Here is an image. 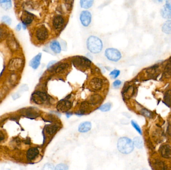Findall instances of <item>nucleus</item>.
<instances>
[{
    "label": "nucleus",
    "instance_id": "9d476101",
    "mask_svg": "<svg viewBox=\"0 0 171 170\" xmlns=\"http://www.w3.org/2000/svg\"><path fill=\"white\" fill-rule=\"evenodd\" d=\"M53 26L56 30H61L64 27L65 24L64 18L61 15H57L54 16L53 19Z\"/></svg>",
    "mask_w": 171,
    "mask_h": 170
},
{
    "label": "nucleus",
    "instance_id": "f8f14e48",
    "mask_svg": "<svg viewBox=\"0 0 171 170\" xmlns=\"http://www.w3.org/2000/svg\"><path fill=\"white\" fill-rule=\"evenodd\" d=\"M34 19L33 14L28 12L24 13L22 16H21V20L22 21L23 27L25 30L27 25L31 24Z\"/></svg>",
    "mask_w": 171,
    "mask_h": 170
},
{
    "label": "nucleus",
    "instance_id": "f704fd0d",
    "mask_svg": "<svg viewBox=\"0 0 171 170\" xmlns=\"http://www.w3.org/2000/svg\"><path fill=\"white\" fill-rule=\"evenodd\" d=\"M120 74V71L119 70H114L113 71H112L110 73V76L112 79H115L119 76Z\"/></svg>",
    "mask_w": 171,
    "mask_h": 170
},
{
    "label": "nucleus",
    "instance_id": "79ce46f5",
    "mask_svg": "<svg viewBox=\"0 0 171 170\" xmlns=\"http://www.w3.org/2000/svg\"><path fill=\"white\" fill-rule=\"evenodd\" d=\"M5 139V135L3 132L0 131V142L3 141Z\"/></svg>",
    "mask_w": 171,
    "mask_h": 170
},
{
    "label": "nucleus",
    "instance_id": "2f4dec72",
    "mask_svg": "<svg viewBox=\"0 0 171 170\" xmlns=\"http://www.w3.org/2000/svg\"><path fill=\"white\" fill-rule=\"evenodd\" d=\"M131 124L132 125L133 127L138 132L140 135L143 134V132H142V130L141 128L140 127V126L134 120H132L131 121Z\"/></svg>",
    "mask_w": 171,
    "mask_h": 170
},
{
    "label": "nucleus",
    "instance_id": "c756f323",
    "mask_svg": "<svg viewBox=\"0 0 171 170\" xmlns=\"http://www.w3.org/2000/svg\"><path fill=\"white\" fill-rule=\"evenodd\" d=\"M8 44L9 45V46H11L12 49H17V46H18V43H17L16 41L15 40V39L14 37H10L8 40Z\"/></svg>",
    "mask_w": 171,
    "mask_h": 170
},
{
    "label": "nucleus",
    "instance_id": "bb28decb",
    "mask_svg": "<svg viewBox=\"0 0 171 170\" xmlns=\"http://www.w3.org/2000/svg\"><path fill=\"white\" fill-rule=\"evenodd\" d=\"M133 143H134V146L138 149H142L143 148V146H144L143 140L141 139V138L139 137H136L134 138V140H133Z\"/></svg>",
    "mask_w": 171,
    "mask_h": 170
},
{
    "label": "nucleus",
    "instance_id": "a19ab883",
    "mask_svg": "<svg viewBox=\"0 0 171 170\" xmlns=\"http://www.w3.org/2000/svg\"><path fill=\"white\" fill-rule=\"evenodd\" d=\"M122 84V82H121L120 80H117L115 81L113 83V86L114 87H119Z\"/></svg>",
    "mask_w": 171,
    "mask_h": 170
},
{
    "label": "nucleus",
    "instance_id": "c85d7f7f",
    "mask_svg": "<svg viewBox=\"0 0 171 170\" xmlns=\"http://www.w3.org/2000/svg\"><path fill=\"white\" fill-rule=\"evenodd\" d=\"M164 101L163 103L166 105L170 107L171 106V92L168 91L165 93L164 97Z\"/></svg>",
    "mask_w": 171,
    "mask_h": 170
},
{
    "label": "nucleus",
    "instance_id": "c03bdc74",
    "mask_svg": "<svg viewBox=\"0 0 171 170\" xmlns=\"http://www.w3.org/2000/svg\"><path fill=\"white\" fill-rule=\"evenodd\" d=\"M56 63V61H52L49 63V64H48V66H47V67H48V68H50L51 67H52L53 65H54V64H55Z\"/></svg>",
    "mask_w": 171,
    "mask_h": 170
},
{
    "label": "nucleus",
    "instance_id": "6e6552de",
    "mask_svg": "<svg viewBox=\"0 0 171 170\" xmlns=\"http://www.w3.org/2000/svg\"><path fill=\"white\" fill-rule=\"evenodd\" d=\"M160 155L163 158L171 159V146L169 144L161 145L159 148Z\"/></svg>",
    "mask_w": 171,
    "mask_h": 170
},
{
    "label": "nucleus",
    "instance_id": "49530a36",
    "mask_svg": "<svg viewBox=\"0 0 171 170\" xmlns=\"http://www.w3.org/2000/svg\"><path fill=\"white\" fill-rule=\"evenodd\" d=\"M152 1L156 4H160V3H162L164 0H152Z\"/></svg>",
    "mask_w": 171,
    "mask_h": 170
},
{
    "label": "nucleus",
    "instance_id": "f03ea898",
    "mask_svg": "<svg viewBox=\"0 0 171 170\" xmlns=\"http://www.w3.org/2000/svg\"><path fill=\"white\" fill-rule=\"evenodd\" d=\"M87 46L88 50L92 53H100L103 49V43L99 37L90 36L87 40Z\"/></svg>",
    "mask_w": 171,
    "mask_h": 170
},
{
    "label": "nucleus",
    "instance_id": "39448f33",
    "mask_svg": "<svg viewBox=\"0 0 171 170\" xmlns=\"http://www.w3.org/2000/svg\"><path fill=\"white\" fill-rule=\"evenodd\" d=\"M35 36L39 41L44 42L49 37V31L45 25H41L37 28L35 33Z\"/></svg>",
    "mask_w": 171,
    "mask_h": 170
},
{
    "label": "nucleus",
    "instance_id": "cd10ccee",
    "mask_svg": "<svg viewBox=\"0 0 171 170\" xmlns=\"http://www.w3.org/2000/svg\"><path fill=\"white\" fill-rule=\"evenodd\" d=\"M90 104L88 102H84L82 103L80 107L81 114H84L89 111Z\"/></svg>",
    "mask_w": 171,
    "mask_h": 170
},
{
    "label": "nucleus",
    "instance_id": "72a5a7b5",
    "mask_svg": "<svg viewBox=\"0 0 171 170\" xmlns=\"http://www.w3.org/2000/svg\"><path fill=\"white\" fill-rule=\"evenodd\" d=\"M2 21L5 24L8 25H10L12 23V19L9 16H5L2 17Z\"/></svg>",
    "mask_w": 171,
    "mask_h": 170
},
{
    "label": "nucleus",
    "instance_id": "58836bf2",
    "mask_svg": "<svg viewBox=\"0 0 171 170\" xmlns=\"http://www.w3.org/2000/svg\"><path fill=\"white\" fill-rule=\"evenodd\" d=\"M54 169H55L54 167V165L50 164V163H47L46 164H45L43 167V170H54Z\"/></svg>",
    "mask_w": 171,
    "mask_h": 170
},
{
    "label": "nucleus",
    "instance_id": "c9c22d12",
    "mask_svg": "<svg viewBox=\"0 0 171 170\" xmlns=\"http://www.w3.org/2000/svg\"><path fill=\"white\" fill-rule=\"evenodd\" d=\"M133 92H134V88H133V87L131 86V87H129L127 88L126 91H125V96L127 98L130 97L133 94Z\"/></svg>",
    "mask_w": 171,
    "mask_h": 170
},
{
    "label": "nucleus",
    "instance_id": "412c9836",
    "mask_svg": "<svg viewBox=\"0 0 171 170\" xmlns=\"http://www.w3.org/2000/svg\"><path fill=\"white\" fill-rule=\"evenodd\" d=\"M154 167H155L156 169H161V170H165L167 169L166 165L164 162L159 159H155L153 162Z\"/></svg>",
    "mask_w": 171,
    "mask_h": 170
},
{
    "label": "nucleus",
    "instance_id": "dca6fc26",
    "mask_svg": "<svg viewBox=\"0 0 171 170\" xmlns=\"http://www.w3.org/2000/svg\"><path fill=\"white\" fill-rule=\"evenodd\" d=\"M39 151L38 149L37 148H31L27 151V159L29 161H32L34 160L36 157L39 155Z\"/></svg>",
    "mask_w": 171,
    "mask_h": 170
},
{
    "label": "nucleus",
    "instance_id": "423d86ee",
    "mask_svg": "<svg viewBox=\"0 0 171 170\" xmlns=\"http://www.w3.org/2000/svg\"><path fill=\"white\" fill-rule=\"evenodd\" d=\"M32 98L35 103L40 105L46 101L48 98L46 94L42 92L38 91L33 93Z\"/></svg>",
    "mask_w": 171,
    "mask_h": 170
},
{
    "label": "nucleus",
    "instance_id": "473e14b6",
    "mask_svg": "<svg viewBox=\"0 0 171 170\" xmlns=\"http://www.w3.org/2000/svg\"><path fill=\"white\" fill-rule=\"evenodd\" d=\"M140 113L142 115L145 116L147 117H149L151 118L152 117V113L151 112L147 109L146 108H143L140 110Z\"/></svg>",
    "mask_w": 171,
    "mask_h": 170
},
{
    "label": "nucleus",
    "instance_id": "393cba45",
    "mask_svg": "<svg viewBox=\"0 0 171 170\" xmlns=\"http://www.w3.org/2000/svg\"><path fill=\"white\" fill-rule=\"evenodd\" d=\"M59 126L57 125H49L45 127L46 131L48 134L53 135L58 130Z\"/></svg>",
    "mask_w": 171,
    "mask_h": 170
},
{
    "label": "nucleus",
    "instance_id": "7ed1b4c3",
    "mask_svg": "<svg viewBox=\"0 0 171 170\" xmlns=\"http://www.w3.org/2000/svg\"><path fill=\"white\" fill-rule=\"evenodd\" d=\"M72 61L75 67L81 69L89 68L91 64V61L84 56H75L73 58Z\"/></svg>",
    "mask_w": 171,
    "mask_h": 170
},
{
    "label": "nucleus",
    "instance_id": "4c0bfd02",
    "mask_svg": "<svg viewBox=\"0 0 171 170\" xmlns=\"http://www.w3.org/2000/svg\"><path fill=\"white\" fill-rule=\"evenodd\" d=\"M65 5L68 10H70L72 8L74 0H65Z\"/></svg>",
    "mask_w": 171,
    "mask_h": 170
},
{
    "label": "nucleus",
    "instance_id": "e433bc0d",
    "mask_svg": "<svg viewBox=\"0 0 171 170\" xmlns=\"http://www.w3.org/2000/svg\"><path fill=\"white\" fill-rule=\"evenodd\" d=\"M68 169V167L64 164H59L56 167V170H67Z\"/></svg>",
    "mask_w": 171,
    "mask_h": 170
},
{
    "label": "nucleus",
    "instance_id": "ea45409f",
    "mask_svg": "<svg viewBox=\"0 0 171 170\" xmlns=\"http://www.w3.org/2000/svg\"><path fill=\"white\" fill-rule=\"evenodd\" d=\"M6 37V31L3 28H0V42L4 39Z\"/></svg>",
    "mask_w": 171,
    "mask_h": 170
},
{
    "label": "nucleus",
    "instance_id": "6ab92c4d",
    "mask_svg": "<svg viewBox=\"0 0 171 170\" xmlns=\"http://www.w3.org/2000/svg\"><path fill=\"white\" fill-rule=\"evenodd\" d=\"M50 47L51 50L55 53H60L61 52V45L59 42L56 40L52 41L50 44Z\"/></svg>",
    "mask_w": 171,
    "mask_h": 170
},
{
    "label": "nucleus",
    "instance_id": "a18cd8bd",
    "mask_svg": "<svg viewBox=\"0 0 171 170\" xmlns=\"http://www.w3.org/2000/svg\"><path fill=\"white\" fill-rule=\"evenodd\" d=\"M21 28H22V25L20 24H18V25H17L16 27V30L17 31H20L21 30Z\"/></svg>",
    "mask_w": 171,
    "mask_h": 170
},
{
    "label": "nucleus",
    "instance_id": "aec40b11",
    "mask_svg": "<svg viewBox=\"0 0 171 170\" xmlns=\"http://www.w3.org/2000/svg\"><path fill=\"white\" fill-rule=\"evenodd\" d=\"M161 16L165 19H171V9L166 5L163 6L161 10Z\"/></svg>",
    "mask_w": 171,
    "mask_h": 170
},
{
    "label": "nucleus",
    "instance_id": "f3484780",
    "mask_svg": "<svg viewBox=\"0 0 171 170\" xmlns=\"http://www.w3.org/2000/svg\"><path fill=\"white\" fill-rule=\"evenodd\" d=\"M102 100V97L100 95L95 94H93L90 97L88 102L91 105H96L98 104L101 102Z\"/></svg>",
    "mask_w": 171,
    "mask_h": 170
},
{
    "label": "nucleus",
    "instance_id": "a878e982",
    "mask_svg": "<svg viewBox=\"0 0 171 170\" xmlns=\"http://www.w3.org/2000/svg\"><path fill=\"white\" fill-rule=\"evenodd\" d=\"M0 6L5 10H8L12 7L11 0H0Z\"/></svg>",
    "mask_w": 171,
    "mask_h": 170
},
{
    "label": "nucleus",
    "instance_id": "20e7f679",
    "mask_svg": "<svg viewBox=\"0 0 171 170\" xmlns=\"http://www.w3.org/2000/svg\"><path fill=\"white\" fill-rule=\"evenodd\" d=\"M105 55L106 58L110 61L117 62L122 58L120 52L114 48H108L105 50Z\"/></svg>",
    "mask_w": 171,
    "mask_h": 170
},
{
    "label": "nucleus",
    "instance_id": "f257e3e1",
    "mask_svg": "<svg viewBox=\"0 0 171 170\" xmlns=\"http://www.w3.org/2000/svg\"><path fill=\"white\" fill-rule=\"evenodd\" d=\"M117 148L119 152L122 154H129L134 150V143L129 138H120L118 141Z\"/></svg>",
    "mask_w": 171,
    "mask_h": 170
},
{
    "label": "nucleus",
    "instance_id": "37998d69",
    "mask_svg": "<svg viewBox=\"0 0 171 170\" xmlns=\"http://www.w3.org/2000/svg\"><path fill=\"white\" fill-rule=\"evenodd\" d=\"M165 4L169 8L171 9V0H166Z\"/></svg>",
    "mask_w": 171,
    "mask_h": 170
},
{
    "label": "nucleus",
    "instance_id": "1a4fd4ad",
    "mask_svg": "<svg viewBox=\"0 0 171 170\" xmlns=\"http://www.w3.org/2000/svg\"><path fill=\"white\" fill-rule=\"evenodd\" d=\"M71 102L67 100H61L58 103L57 105V110L61 112H67L71 108Z\"/></svg>",
    "mask_w": 171,
    "mask_h": 170
},
{
    "label": "nucleus",
    "instance_id": "4468645a",
    "mask_svg": "<svg viewBox=\"0 0 171 170\" xmlns=\"http://www.w3.org/2000/svg\"><path fill=\"white\" fill-rule=\"evenodd\" d=\"M42 55V53H38L31 59V61H30V63H29L30 66L34 70H36L39 67V65L40 64Z\"/></svg>",
    "mask_w": 171,
    "mask_h": 170
},
{
    "label": "nucleus",
    "instance_id": "5701e85b",
    "mask_svg": "<svg viewBox=\"0 0 171 170\" xmlns=\"http://www.w3.org/2000/svg\"><path fill=\"white\" fill-rule=\"evenodd\" d=\"M69 65L67 63H63V64L58 65L55 70L56 73L59 74L61 73H64L66 70L68 69Z\"/></svg>",
    "mask_w": 171,
    "mask_h": 170
},
{
    "label": "nucleus",
    "instance_id": "4be33fe9",
    "mask_svg": "<svg viewBox=\"0 0 171 170\" xmlns=\"http://www.w3.org/2000/svg\"><path fill=\"white\" fill-rule=\"evenodd\" d=\"M162 30L166 34H171V20H168L164 22L162 27Z\"/></svg>",
    "mask_w": 171,
    "mask_h": 170
},
{
    "label": "nucleus",
    "instance_id": "a211bd4d",
    "mask_svg": "<svg viewBox=\"0 0 171 170\" xmlns=\"http://www.w3.org/2000/svg\"><path fill=\"white\" fill-rule=\"evenodd\" d=\"M92 128L91 122L86 121L83 122L79 125L78 130L81 133H85L89 131Z\"/></svg>",
    "mask_w": 171,
    "mask_h": 170
},
{
    "label": "nucleus",
    "instance_id": "de8ad7c7",
    "mask_svg": "<svg viewBox=\"0 0 171 170\" xmlns=\"http://www.w3.org/2000/svg\"><path fill=\"white\" fill-rule=\"evenodd\" d=\"M72 115V113H67V114H66V116H67V118H69V117H71Z\"/></svg>",
    "mask_w": 171,
    "mask_h": 170
},
{
    "label": "nucleus",
    "instance_id": "ddd939ff",
    "mask_svg": "<svg viewBox=\"0 0 171 170\" xmlns=\"http://www.w3.org/2000/svg\"><path fill=\"white\" fill-rule=\"evenodd\" d=\"M103 81L101 79L95 77L90 82V86L94 90H100L103 86Z\"/></svg>",
    "mask_w": 171,
    "mask_h": 170
},
{
    "label": "nucleus",
    "instance_id": "9b49d317",
    "mask_svg": "<svg viewBox=\"0 0 171 170\" xmlns=\"http://www.w3.org/2000/svg\"><path fill=\"white\" fill-rule=\"evenodd\" d=\"M23 64V61L21 58H15L12 59L9 62V69L11 70H19L22 67Z\"/></svg>",
    "mask_w": 171,
    "mask_h": 170
},
{
    "label": "nucleus",
    "instance_id": "b1692460",
    "mask_svg": "<svg viewBox=\"0 0 171 170\" xmlns=\"http://www.w3.org/2000/svg\"><path fill=\"white\" fill-rule=\"evenodd\" d=\"M94 0H80V6L82 8L88 9L92 7Z\"/></svg>",
    "mask_w": 171,
    "mask_h": 170
},
{
    "label": "nucleus",
    "instance_id": "7c9ffc66",
    "mask_svg": "<svg viewBox=\"0 0 171 170\" xmlns=\"http://www.w3.org/2000/svg\"><path fill=\"white\" fill-rule=\"evenodd\" d=\"M112 107V104L110 103H107L102 105L99 108V109L103 112H107L110 110L111 108Z\"/></svg>",
    "mask_w": 171,
    "mask_h": 170
},
{
    "label": "nucleus",
    "instance_id": "2eb2a0df",
    "mask_svg": "<svg viewBox=\"0 0 171 170\" xmlns=\"http://www.w3.org/2000/svg\"><path fill=\"white\" fill-rule=\"evenodd\" d=\"M163 75L167 78L171 77V56L166 61L164 65Z\"/></svg>",
    "mask_w": 171,
    "mask_h": 170
},
{
    "label": "nucleus",
    "instance_id": "0eeeda50",
    "mask_svg": "<svg viewBox=\"0 0 171 170\" xmlns=\"http://www.w3.org/2000/svg\"><path fill=\"white\" fill-rule=\"evenodd\" d=\"M81 22L84 27H88L92 21V15L88 10H83L81 12L80 17Z\"/></svg>",
    "mask_w": 171,
    "mask_h": 170
}]
</instances>
